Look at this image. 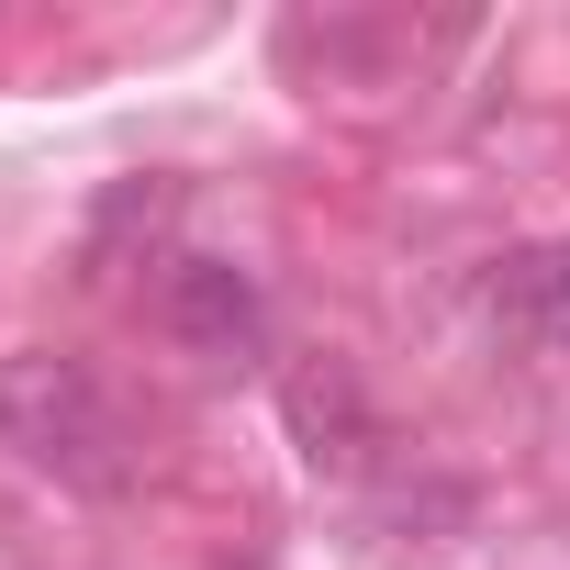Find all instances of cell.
<instances>
[{"label":"cell","mask_w":570,"mask_h":570,"mask_svg":"<svg viewBox=\"0 0 570 570\" xmlns=\"http://www.w3.org/2000/svg\"><path fill=\"white\" fill-rule=\"evenodd\" d=\"M157 325L202 358V370H257L268 358V303L235 257H179L157 279Z\"/></svg>","instance_id":"2"},{"label":"cell","mask_w":570,"mask_h":570,"mask_svg":"<svg viewBox=\"0 0 570 570\" xmlns=\"http://www.w3.org/2000/svg\"><path fill=\"white\" fill-rule=\"evenodd\" d=\"M0 448L46 481H68V492H124L135 481V425L101 392V370L68 358V347L0 358Z\"/></svg>","instance_id":"1"},{"label":"cell","mask_w":570,"mask_h":570,"mask_svg":"<svg viewBox=\"0 0 570 570\" xmlns=\"http://www.w3.org/2000/svg\"><path fill=\"white\" fill-rule=\"evenodd\" d=\"M292 436H303L314 459H358V448H370L358 381H347V370H303V381H292Z\"/></svg>","instance_id":"4"},{"label":"cell","mask_w":570,"mask_h":570,"mask_svg":"<svg viewBox=\"0 0 570 570\" xmlns=\"http://www.w3.org/2000/svg\"><path fill=\"white\" fill-rule=\"evenodd\" d=\"M481 303H492V325H503L514 347H570V246H514V257H492Z\"/></svg>","instance_id":"3"}]
</instances>
